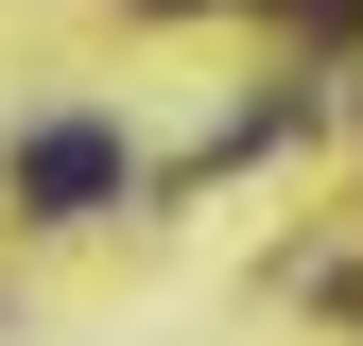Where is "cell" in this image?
Segmentation results:
<instances>
[{
    "instance_id": "obj_1",
    "label": "cell",
    "mask_w": 363,
    "mask_h": 346,
    "mask_svg": "<svg viewBox=\"0 0 363 346\" xmlns=\"http://www.w3.org/2000/svg\"><path fill=\"white\" fill-rule=\"evenodd\" d=\"M104 191H121V139H104V121H52V139H18V208H35V225H86Z\"/></svg>"
},
{
    "instance_id": "obj_2",
    "label": "cell",
    "mask_w": 363,
    "mask_h": 346,
    "mask_svg": "<svg viewBox=\"0 0 363 346\" xmlns=\"http://www.w3.org/2000/svg\"><path fill=\"white\" fill-rule=\"evenodd\" d=\"M156 18H208V0H156Z\"/></svg>"
}]
</instances>
